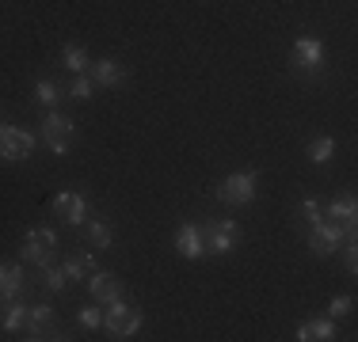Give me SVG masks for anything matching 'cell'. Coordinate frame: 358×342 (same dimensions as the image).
<instances>
[{
  "instance_id": "1",
  "label": "cell",
  "mask_w": 358,
  "mask_h": 342,
  "mask_svg": "<svg viewBox=\"0 0 358 342\" xmlns=\"http://www.w3.org/2000/svg\"><path fill=\"white\" fill-rule=\"evenodd\" d=\"M255 183H259L255 171H236V175L225 179V183H217L214 198L221 205H229V209H244V205L255 202Z\"/></svg>"
},
{
  "instance_id": "2",
  "label": "cell",
  "mask_w": 358,
  "mask_h": 342,
  "mask_svg": "<svg viewBox=\"0 0 358 342\" xmlns=\"http://www.w3.org/2000/svg\"><path fill=\"white\" fill-rule=\"evenodd\" d=\"M141 308H134V304H126L122 297L118 301H110L107 304V315H103V327H107V335L110 339H134L138 335V327H141Z\"/></svg>"
},
{
  "instance_id": "3",
  "label": "cell",
  "mask_w": 358,
  "mask_h": 342,
  "mask_svg": "<svg viewBox=\"0 0 358 342\" xmlns=\"http://www.w3.org/2000/svg\"><path fill=\"white\" fill-rule=\"evenodd\" d=\"M294 68L305 73L309 80H317L324 73V42L313 38V34H301V38L294 42Z\"/></svg>"
},
{
  "instance_id": "4",
  "label": "cell",
  "mask_w": 358,
  "mask_h": 342,
  "mask_svg": "<svg viewBox=\"0 0 358 342\" xmlns=\"http://www.w3.org/2000/svg\"><path fill=\"white\" fill-rule=\"evenodd\" d=\"M42 141L50 144V152H57V156H65L69 152V141H73V133H76V122L73 118H65V114H57V110H50L46 118H42Z\"/></svg>"
},
{
  "instance_id": "5",
  "label": "cell",
  "mask_w": 358,
  "mask_h": 342,
  "mask_svg": "<svg viewBox=\"0 0 358 342\" xmlns=\"http://www.w3.org/2000/svg\"><path fill=\"white\" fill-rule=\"evenodd\" d=\"M31 152H35V133L20 130V126H4V130H0V160L20 164V160H27Z\"/></svg>"
},
{
  "instance_id": "6",
  "label": "cell",
  "mask_w": 358,
  "mask_h": 342,
  "mask_svg": "<svg viewBox=\"0 0 358 342\" xmlns=\"http://www.w3.org/2000/svg\"><path fill=\"white\" fill-rule=\"evenodd\" d=\"M339 244H343V225H339V221H317V225H313V232H309V251L317 255V259L336 255Z\"/></svg>"
},
{
  "instance_id": "7",
  "label": "cell",
  "mask_w": 358,
  "mask_h": 342,
  "mask_svg": "<svg viewBox=\"0 0 358 342\" xmlns=\"http://www.w3.org/2000/svg\"><path fill=\"white\" fill-rule=\"evenodd\" d=\"M202 232H206V251L210 255H229L236 247V221L233 217L214 221V225H206Z\"/></svg>"
},
{
  "instance_id": "8",
  "label": "cell",
  "mask_w": 358,
  "mask_h": 342,
  "mask_svg": "<svg viewBox=\"0 0 358 342\" xmlns=\"http://www.w3.org/2000/svg\"><path fill=\"white\" fill-rule=\"evenodd\" d=\"M54 308L50 304H31L27 308V323H23V331H27V339H62L54 327Z\"/></svg>"
},
{
  "instance_id": "9",
  "label": "cell",
  "mask_w": 358,
  "mask_h": 342,
  "mask_svg": "<svg viewBox=\"0 0 358 342\" xmlns=\"http://www.w3.org/2000/svg\"><path fill=\"white\" fill-rule=\"evenodd\" d=\"M23 289H27L23 262H0V301H23Z\"/></svg>"
},
{
  "instance_id": "10",
  "label": "cell",
  "mask_w": 358,
  "mask_h": 342,
  "mask_svg": "<svg viewBox=\"0 0 358 342\" xmlns=\"http://www.w3.org/2000/svg\"><path fill=\"white\" fill-rule=\"evenodd\" d=\"M54 213L65 221V225H84V221H88V202H84V194L62 191L54 198Z\"/></svg>"
},
{
  "instance_id": "11",
  "label": "cell",
  "mask_w": 358,
  "mask_h": 342,
  "mask_svg": "<svg viewBox=\"0 0 358 342\" xmlns=\"http://www.w3.org/2000/svg\"><path fill=\"white\" fill-rule=\"evenodd\" d=\"M176 251L183 255V259L206 255V232H202V225H179L176 228Z\"/></svg>"
},
{
  "instance_id": "12",
  "label": "cell",
  "mask_w": 358,
  "mask_h": 342,
  "mask_svg": "<svg viewBox=\"0 0 358 342\" xmlns=\"http://www.w3.org/2000/svg\"><path fill=\"white\" fill-rule=\"evenodd\" d=\"M88 293H92V301H96V304H110V301L122 297V285H118L115 274L96 270V274H88Z\"/></svg>"
},
{
  "instance_id": "13",
  "label": "cell",
  "mask_w": 358,
  "mask_h": 342,
  "mask_svg": "<svg viewBox=\"0 0 358 342\" xmlns=\"http://www.w3.org/2000/svg\"><path fill=\"white\" fill-rule=\"evenodd\" d=\"M126 80V68L122 61H115V57H99V61H92V84L96 88H115V84Z\"/></svg>"
},
{
  "instance_id": "14",
  "label": "cell",
  "mask_w": 358,
  "mask_h": 342,
  "mask_svg": "<svg viewBox=\"0 0 358 342\" xmlns=\"http://www.w3.org/2000/svg\"><path fill=\"white\" fill-rule=\"evenodd\" d=\"M62 270L69 274V281H88V274H96L99 262H96V255H69L62 262Z\"/></svg>"
},
{
  "instance_id": "15",
  "label": "cell",
  "mask_w": 358,
  "mask_h": 342,
  "mask_svg": "<svg viewBox=\"0 0 358 342\" xmlns=\"http://www.w3.org/2000/svg\"><path fill=\"white\" fill-rule=\"evenodd\" d=\"M297 339L301 342H328V339H336V323L331 320H305L297 327Z\"/></svg>"
},
{
  "instance_id": "16",
  "label": "cell",
  "mask_w": 358,
  "mask_h": 342,
  "mask_svg": "<svg viewBox=\"0 0 358 342\" xmlns=\"http://www.w3.org/2000/svg\"><path fill=\"white\" fill-rule=\"evenodd\" d=\"M20 259L31 262V267H38V270H46V267H54V247H42V244H31V239H23Z\"/></svg>"
},
{
  "instance_id": "17",
  "label": "cell",
  "mask_w": 358,
  "mask_h": 342,
  "mask_svg": "<svg viewBox=\"0 0 358 342\" xmlns=\"http://www.w3.org/2000/svg\"><path fill=\"white\" fill-rule=\"evenodd\" d=\"M62 65L73 68V73H84V68H88V50H84L80 42H65L62 46Z\"/></svg>"
},
{
  "instance_id": "18",
  "label": "cell",
  "mask_w": 358,
  "mask_h": 342,
  "mask_svg": "<svg viewBox=\"0 0 358 342\" xmlns=\"http://www.w3.org/2000/svg\"><path fill=\"white\" fill-rule=\"evenodd\" d=\"M62 96H65V88H57V84L50 80V76H42V80L35 84V99L42 103V107H50V110H54L57 103H62Z\"/></svg>"
},
{
  "instance_id": "19",
  "label": "cell",
  "mask_w": 358,
  "mask_h": 342,
  "mask_svg": "<svg viewBox=\"0 0 358 342\" xmlns=\"http://www.w3.org/2000/svg\"><path fill=\"white\" fill-rule=\"evenodd\" d=\"M328 221H339V225H343V221H355V213H358V205H355V198L351 194H347V198H331L328 202Z\"/></svg>"
},
{
  "instance_id": "20",
  "label": "cell",
  "mask_w": 358,
  "mask_h": 342,
  "mask_svg": "<svg viewBox=\"0 0 358 342\" xmlns=\"http://www.w3.org/2000/svg\"><path fill=\"white\" fill-rule=\"evenodd\" d=\"M305 156H309L313 164H328V160L336 156V137H317V141L305 149Z\"/></svg>"
},
{
  "instance_id": "21",
  "label": "cell",
  "mask_w": 358,
  "mask_h": 342,
  "mask_svg": "<svg viewBox=\"0 0 358 342\" xmlns=\"http://www.w3.org/2000/svg\"><path fill=\"white\" fill-rule=\"evenodd\" d=\"M88 225V244H96V247H110V225L107 221H84Z\"/></svg>"
},
{
  "instance_id": "22",
  "label": "cell",
  "mask_w": 358,
  "mask_h": 342,
  "mask_svg": "<svg viewBox=\"0 0 358 342\" xmlns=\"http://www.w3.org/2000/svg\"><path fill=\"white\" fill-rule=\"evenodd\" d=\"M23 323H27V304L12 301V308H8V315H4V331H8V335H15Z\"/></svg>"
},
{
  "instance_id": "23",
  "label": "cell",
  "mask_w": 358,
  "mask_h": 342,
  "mask_svg": "<svg viewBox=\"0 0 358 342\" xmlns=\"http://www.w3.org/2000/svg\"><path fill=\"white\" fill-rule=\"evenodd\" d=\"M351 308H355V297L351 293L331 297V301H328V320H343V315H351Z\"/></svg>"
},
{
  "instance_id": "24",
  "label": "cell",
  "mask_w": 358,
  "mask_h": 342,
  "mask_svg": "<svg viewBox=\"0 0 358 342\" xmlns=\"http://www.w3.org/2000/svg\"><path fill=\"white\" fill-rule=\"evenodd\" d=\"M23 239H31V244H42V247H57V232L50 225H35V228H27V236Z\"/></svg>"
},
{
  "instance_id": "25",
  "label": "cell",
  "mask_w": 358,
  "mask_h": 342,
  "mask_svg": "<svg viewBox=\"0 0 358 342\" xmlns=\"http://www.w3.org/2000/svg\"><path fill=\"white\" fill-rule=\"evenodd\" d=\"M42 281H46V289H50V293H62V289L69 285V274H65V270L54 262V267H46V278H42Z\"/></svg>"
},
{
  "instance_id": "26",
  "label": "cell",
  "mask_w": 358,
  "mask_h": 342,
  "mask_svg": "<svg viewBox=\"0 0 358 342\" xmlns=\"http://www.w3.org/2000/svg\"><path fill=\"white\" fill-rule=\"evenodd\" d=\"M76 323H80L84 331H96V327H103V315H99V308L92 304V308H80V312H76Z\"/></svg>"
},
{
  "instance_id": "27",
  "label": "cell",
  "mask_w": 358,
  "mask_h": 342,
  "mask_svg": "<svg viewBox=\"0 0 358 342\" xmlns=\"http://www.w3.org/2000/svg\"><path fill=\"white\" fill-rule=\"evenodd\" d=\"M92 88H96V84H92V76L76 73V80L69 84V96L73 99H92Z\"/></svg>"
},
{
  "instance_id": "28",
  "label": "cell",
  "mask_w": 358,
  "mask_h": 342,
  "mask_svg": "<svg viewBox=\"0 0 358 342\" xmlns=\"http://www.w3.org/2000/svg\"><path fill=\"white\" fill-rule=\"evenodd\" d=\"M297 213H301L309 225H317V221H324V209H320V202L317 198H305L301 205H297Z\"/></svg>"
},
{
  "instance_id": "29",
  "label": "cell",
  "mask_w": 358,
  "mask_h": 342,
  "mask_svg": "<svg viewBox=\"0 0 358 342\" xmlns=\"http://www.w3.org/2000/svg\"><path fill=\"white\" fill-rule=\"evenodd\" d=\"M339 247H343V270L355 274L358 270V247H355V239H343Z\"/></svg>"
},
{
  "instance_id": "30",
  "label": "cell",
  "mask_w": 358,
  "mask_h": 342,
  "mask_svg": "<svg viewBox=\"0 0 358 342\" xmlns=\"http://www.w3.org/2000/svg\"><path fill=\"white\" fill-rule=\"evenodd\" d=\"M4 126H8V122H4V118H0V130H4Z\"/></svg>"
}]
</instances>
